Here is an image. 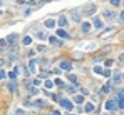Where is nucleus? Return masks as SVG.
<instances>
[{"label": "nucleus", "mask_w": 124, "mask_h": 115, "mask_svg": "<svg viewBox=\"0 0 124 115\" xmlns=\"http://www.w3.org/2000/svg\"><path fill=\"white\" fill-rule=\"evenodd\" d=\"M59 102H60V105H62L64 108H67V110H72V108H74L72 100H69V99H59Z\"/></svg>", "instance_id": "1"}, {"label": "nucleus", "mask_w": 124, "mask_h": 115, "mask_svg": "<svg viewBox=\"0 0 124 115\" xmlns=\"http://www.w3.org/2000/svg\"><path fill=\"white\" fill-rule=\"evenodd\" d=\"M82 10H84V13H86V15H92V13H94V10H96V5H94V4H87Z\"/></svg>", "instance_id": "2"}, {"label": "nucleus", "mask_w": 124, "mask_h": 115, "mask_svg": "<svg viewBox=\"0 0 124 115\" xmlns=\"http://www.w3.org/2000/svg\"><path fill=\"white\" fill-rule=\"evenodd\" d=\"M117 107V100H107L106 102V110H114Z\"/></svg>", "instance_id": "3"}, {"label": "nucleus", "mask_w": 124, "mask_h": 115, "mask_svg": "<svg viewBox=\"0 0 124 115\" xmlns=\"http://www.w3.org/2000/svg\"><path fill=\"white\" fill-rule=\"evenodd\" d=\"M117 97H119V100H117V107L124 108V90H119V93H117Z\"/></svg>", "instance_id": "4"}, {"label": "nucleus", "mask_w": 124, "mask_h": 115, "mask_svg": "<svg viewBox=\"0 0 124 115\" xmlns=\"http://www.w3.org/2000/svg\"><path fill=\"white\" fill-rule=\"evenodd\" d=\"M70 17H72V20L81 22V13H79V10H77V8H74L72 12H70Z\"/></svg>", "instance_id": "5"}, {"label": "nucleus", "mask_w": 124, "mask_h": 115, "mask_svg": "<svg viewBox=\"0 0 124 115\" xmlns=\"http://www.w3.org/2000/svg\"><path fill=\"white\" fill-rule=\"evenodd\" d=\"M70 68H72V63L70 62H67V60L60 62V70H70Z\"/></svg>", "instance_id": "6"}, {"label": "nucleus", "mask_w": 124, "mask_h": 115, "mask_svg": "<svg viewBox=\"0 0 124 115\" xmlns=\"http://www.w3.org/2000/svg\"><path fill=\"white\" fill-rule=\"evenodd\" d=\"M17 37H19V35H17V33H10V35H9V38H7V44L13 45V44L17 42Z\"/></svg>", "instance_id": "7"}, {"label": "nucleus", "mask_w": 124, "mask_h": 115, "mask_svg": "<svg viewBox=\"0 0 124 115\" xmlns=\"http://www.w3.org/2000/svg\"><path fill=\"white\" fill-rule=\"evenodd\" d=\"M92 25L99 30V28H102V20H101V18H94V20H92Z\"/></svg>", "instance_id": "8"}, {"label": "nucleus", "mask_w": 124, "mask_h": 115, "mask_svg": "<svg viewBox=\"0 0 124 115\" xmlns=\"http://www.w3.org/2000/svg\"><path fill=\"white\" fill-rule=\"evenodd\" d=\"M44 25H45L47 28H52V27H56V20H52V18H49V20H45V22H44Z\"/></svg>", "instance_id": "9"}, {"label": "nucleus", "mask_w": 124, "mask_h": 115, "mask_svg": "<svg viewBox=\"0 0 124 115\" xmlns=\"http://www.w3.org/2000/svg\"><path fill=\"white\" fill-rule=\"evenodd\" d=\"M49 42H50V45H57V47H59V45H62V42H60V40H57L56 37H50V38H49Z\"/></svg>", "instance_id": "10"}, {"label": "nucleus", "mask_w": 124, "mask_h": 115, "mask_svg": "<svg viewBox=\"0 0 124 115\" xmlns=\"http://www.w3.org/2000/svg\"><path fill=\"white\" fill-rule=\"evenodd\" d=\"M57 35H59L60 38H69V33H67L65 30H62V28H59V30H57Z\"/></svg>", "instance_id": "11"}, {"label": "nucleus", "mask_w": 124, "mask_h": 115, "mask_svg": "<svg viewBox=\"0 0 124 115\" xmlns=\"http://www.w3.org/2000/svg\"><path fill=\"white\" fill-rule=\"evenodd\" d=\"M89 30H91V24H89V22H82V32L87 33Z\"/></svg>", "instance_id": "12"}, {"label": "nucleus", "mask_w": 124, "mask_h": 115, "mask_svg": "<svg viewBox=\"0 0 124 115\" xmlns=\"http://www.w3.org/2000/svg\"><path fill=\"white\" fill-rule=\"evenodd\" d=\"M59 25H60V27H65V25H67V17H65V15H62V17L59 18Z\"/></svg>", "instance_id": "13"}, {"label": "nucleus", "mask_w": 124, "mask_h": 115, "mask_svg": "<svg viewBox=\"0 0 124 115\" xmlns=\"http://www.w3.org/2000/svg\"><path fill=\"white\" fill-rule=\"evenodd\" d=\"M74 102H76V103H84V97H82V95H76V97H74Z\"/></svg>", "instance_id": "14"}, {"label": "nucleus", "mask_w": 124, "mask_h": 115, "mask_svg": "<svg viewBox=\"0 0 124 115\" xmlns=\"http://www.w3.org/2000/svg\"><path fill=\"white\" fill-rule=\"evenodd\" d=\"M84 110H86V112H92V110H94V103H86Z\"/></svg>", "instance_id": "15"}, {"label": "nucleus", "mask_w": 124, "mask_h": 115, "mask_svg": "<svg viewBox=\"0 0 124 115\" xmlns=\"http://www.w3.org/2000/svg\"><path fill=\"white\" fill-rule=\"evenodd\" d=\"M35 107L42 108V107H45V102H44V100H40V99H39V100H35Z\"/></svg>", "instance_id": "16"}, {"label": "nucleus", "mask_w": 124, "mask_h": 115, "mask_svg": "<svg viewBox=\"0 0 124 115\" xmlns=\"http://www.w3.org/2000/svg\"><path fill=\"white\" fill-rule=\"evenodd\" d=\"M69 80L72 82V83H77V75H74V73H69Z\"/></svg>", "instance_id": "17"}, {"label": "nucleus", "mask_w": 124, "mask_h": 115, "mask_svg": "<svg viewBox=\"0 0 124 115\" xmlns=\"http://www.w3.org/2000/svg\"><path fill=\"white\" fill-rule=\"evenodd\" d=\"M35 35H37V38H40V40H45V38H47V35H45L44 32H37Z\"/></svg>", "instance_id": "18"}, {"label": "nucleus", "mask_w": 124, "mask_h": 115, "mask_svg": "<svg viewBox=\"0 0 124 115\" xmlns=\"http://www.w3.org/2000/svg\"><path fill=\"white\" fill-rule=\"evenodd\" d=\"M102 92H104V93H107V92H111V83H106V85L102 87Z\"/></svg>", "instance_id": "19"}, {"label": "nucleus", "mask_w": 124, "mask_h": 115, "mask_svg": "<svg viewBox=\"0 0 124 115\" xmlns=\"http://www.w3.org/2000/svg\"><path fill=\"white\" fill-rule=\"evenodd\" d=\"M30 44H32V37H29V35H27V37L24 38V45H30Z\"/></svg>", "instance_id": "20"}, {"label": "nucleus", "mask_w": 124, "mask_h": 115, "mask_svg": "<svg viewBox=\"0 0 124 115\" xmlns=\"http://www.w3.org/2000/svg\"><path fill=\"white\" fill-rule=\"evenodd\" d=\"M29 93H30V95H37V93H39V90L35 88V87H30V88H29Z\"/></svg>", "instance_id": "21"}, {"label": "nucleus", "mask_w": 124, "mask_h": 115, "mask_svg": "<svg viewBox=\"0 0 124 115\" xmlns=\"http://www.w3.org/2000/svg\"><path fill=\"white\" fill-rule=\"evenodd\" d=\"M104 17H106V18H112V17H114V13H112V12H109V10H106V12H104Z\"/></svg>", "instance_id": "22"}, {"label": "nucleus", "mask_w": 124, "mask_h": 115, "mask_svg": "<svg viewBox=\"0 0 124 115\" xmlns=\"http://www.w3.org/2000/svg\"><path fill=\"white\" fill-rule=\"evenodd\" d=\"M9 90H10V92H15V83H13V82L9 83Z\"/></svg>", "instance_id": "23"}, {"label": "nucleus", "mask_w": 124, "mask_h": 115, "mask_svg": "<svg viewBox=\"0 0 124 115\" xmlns=\"http://www.w3.org/2000/svg\"><path fill=\"white\" fill-rule=\"evenodd\" d=\"M114 82H116V83H119V82H121V73H116V77H114Z\"/></svg>", "instance_id": "24"}, {"label": "nucleus", "mask_w": 124, "mask_h": 115, "mask_svg": "<svg viewBox=\"0 0 124 115\" xmlns=\"http://www.w3.org/2000/svg\"><path fill=\"white\" fill-rule=\"evenodd\" d=\"M45 87H47V88H52V87H54V82L47 80V82H45Z\"/></svg>", "instance_id": "25"}, {"label": "nucleus", "mask_w": 124, "mask_h": 115, "mask_svg": "<svg viewBox=\"0 0 124 115\" xmlns=\"http://www.w3.org/2000/svg\"><path fill=\"white\" fill-rule=\"evenodd\" d=\"M9 77H10L12 80H15V79H17V73H15V72H10V73H9Z\"/></svg>", "instance_id": "26"}, {"label": "nucleus", "mask_w": 124, "mask_h": 115, "mask_svg": "<svg viewBox=\"0 0 124 115\" xmlns=\"http://www.w3.org/2000/svg\"><path fill=\"white\" fill-rule=\"evenodd\" d=\"M94 72H96V73H102V68L97 65V67H94Z\"/></svg>", "instance_id": "27"}, {"label": "nucleus", "mask_w": 124, "mask_h": 115, "mask_svg": "<svg viewBox=\"0 0 124 115\" xmlns=\"http://www.w3.org/2000/svg\"><path fill=\"white\" fill-rule=\"evenodd\" d=\"M54 85H59V87H62V85H64V82H62V80H59V79H57V80H56V82H54Z\"/></svg>", "instance_id": "28"}, {"label": "nucleus", "mask_w": 124, "mask_h": 115, "mask_svg": "<svg viewBox=\"0 0 124 115\" xmlns=\"http://www.w3.org/2000/svg\"><path fill=\"white\" fill-rule=\"evenodd\" d=\"M44 50H45L44 45H39V47H37V52H44Z\"/></svg>", "instance_id": "29"}, {"label": "nucleus", "mask_w": 124, "mask_h": 115, "mask_svg": "<svg viewBox=\"0 0 124 115\" xmlns=\"http://www.w3.org/2000/svg\"><path fill=\"white\" fill-rule=\"evenodd\" d=\"M102 73H104V77H111V72H109V70H104Z\"/></svg>", "instance_id": "30"}, {"label": "nucleus", "mask_w": 124, "mask_h": 115, "mask_svg": "<svg viewBox=\"0 0 124 115\" xmlns=\"http://www.w3.org/2000/svg\"><path fill=\"white\" fill-rule=\"evenodd\" d=\"M67 92H69V93H74L76 90H74V87H67Z\"/></svg>", "instance_id": "31"}, {"label": "nucleus", "mask_w": 124, "mask_h": 115, "mask_svg": "<svg viewBox=\"0 0 124 115\" xmlns=\"http://www.w3.org/2000/svg\"><path fill=\"white\" fill-rule=\"evenodd\" d=\"M47 75H49V72H40V77H42V79H45Z\"/></svg>", "instance_id": "32"}, {"label": "nucleus", "mask_w": 124, "mask_h": 115, "mask_svg": "<svg viewBox=\"0 0 124 115\" xmlns=\"http://www.w3.org/2000/svg\"><path fill=\"white\" fill-rule=\"evenodd\" d=\"M5 75H7V73H5L4 70H0V79H5Z\"/></svg>", "instance_id": "33"}, {"label": "nucleus", "mask_w": 124, "mask_h": 115, "mask_svg": "<svg viewBox=\"0 0 124 115\" xmlns=\"http://www.w3.org/2000/svg\"><path fill=\"white\" fill-rule=\"evenodd\" d=\"M24 105H25V107H30V105H32V102H30V100H29V99H27V100H25V103H24Z\"/></svg>", "instance_id": "34"}, {"label": "nucleus", "mask_w": 124, "mask_h": 115, "mask_svg": "<svg viewBox=\"0 0 124 115\" xmlns=\"http://www.w3.org/2000/svg\"><path fill=\"white\" fill-rule=\"evenodd\" d=\"M119 2H121V0H111V4H112V5H119Z\"/></svg>", "instance_id": "35"}, {"label": "nucleus", "mask_w": 124, "mask_h": 115, "mask_svg": "<svg viewBox=\"0 0 124 115\" xmlns=\"http://www.w3.org/2000/svg\"><path fill=\"white\" fill-rule=\"evenodd\" d=\"M15 115H24V110H15Z\"/></svg>", "instance_id": "36"}, {"label": "nucleus", "mask_w": 124, "mask_h": 115, "mask_svg": "<svg viewBox=\"0 0 124 115\" xmlns=\"http://www.w3.org/2000/svg\"><path fill=\"white\" fill-rule=\"evenodd\" d=\"M4 45H7V40H0V47H4Z\"/></svg>", "instance_id": "37"}, {"label": "nucleus", "mask_w": 124, "mask_h": 115, "mask_svg": "<svg viewBox=\"0 0 124 115\" xmlns=\"http://www.w3.org/2000/svg\"><path fill=\"white\" fill-rule=\"evenodd\" d=\"M52 115H60V112H59V110H54V112H52Z\"/></svg>", "instance_id": "38"}, {"label": "nucleus", "mask_w": 124, "mask_h": 115, "mask_svg": "<svg viewBox=\"0 0 124 115\" xmlns=\"http://www.w3.org/2000/svg\"><path fill=\"white\" fill-rule=\"evenodd\" d=\"M67 115H74V113H67Z\"/></svg>", "instance_id": "39"}, {"label": "nucleus", "mask_w": 124, "mask_h": 115, "mask_svg": "<svg viewBox=\"0 0 124 115\" xmlns=\"http://www.w3.org/2000/svg\"><path fill=\"white\" fill-rule=\"evenodd\" d=\"M0 5H2V0H0Z\"/></svg>", "instance_id": "40"}, {"label": "nucleus", "mask_w": 124, "mask_h": 115, "mask_svg": "<svg viewBox=\"0 0 124 115\" xmlns=\"http://www.w3.org/2000/svg\"><path fill=\"white\" fill-rule=\"evenodd\" d=\"M104 115H107V113H104Z\"/></svg>", "instance_id": "41"}]
</instances>
